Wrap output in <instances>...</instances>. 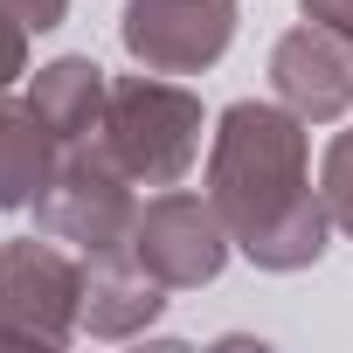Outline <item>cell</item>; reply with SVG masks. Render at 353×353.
<instances>
[{"label": "cell", "mask_w": 353, "mask_h": 353, "mask_svg": "<svg viewBox=\"0 0 353 353\" xmlns=\"http://www.w3.org/2000/svg\"><path fill=\"white\" fill-rule=\"evenodd\" d=\"M215 208L270 270L319 256V208L305 188V132L270 104H236L215 139Z\"/></svg>", "instance_id": "1"}, {"label": "cell", "mask_w": 353, "mask_h": 353, "mask_svg": "<svg viewBox=\"0 0 353 353\" xmlns=\"http://www.w3.org/2000/svg\"><path fill=\"white\" fill-rule=\"evenodd\" d=\"M111 152L125 173H139V181H173V173H188V159L201 152V111L194 97H181L173 83H125L111 97Z\"/></svg>", "instance_id": "2"}, {"label": "cell", "mask_w": 353, "mask_h": 353, "mask_svg": "<svg viewBox=\"0 0 353 353\" xmlns=\"http://www.w3.org/2000/svg\"><path fill=\"white\" fill-rule=\"evenodd\" d=\"M236 35V0H132L125 8V49L145 70H201Z\"/></svg>", "instance_id": "3"}, {"label": "cell", "mask_w": 353, "mask_h": 353, "mask_svg": "<svg viewBox=\"0 0 353 353\" xmlns=\"http://www.w3.org/2000/svg\"><path fill=\"white\" fill-rule=\"evenodd\" d=\"M139 263L166 284H194V277H215L222 263V236L208 222V208L194 194H166L139 215Z\"/></svg>", "instance_id": "4"}, {"label": "cell", "mask_w": 353, "mask_h": 353, "mask_svg": "<svg viewBox=\"0 0 353 353\" xmlns=\"http://www.w3.org/2000/svg\"><path fill=\"white\" fill-rule=\"evenodd\" d=\"M277 90H284L298 111H312V118L346 111V97H353V63L339 56V42H332L325 21H319V28H298V35L277 49Z\"/></svg>", "instance_id": "5"}, {"label": "cell", "mask_w": 353, "mask_h": 353, "mask_svg": "<svg viewBox=\"0 0 353 353\" xmlns=\"http://www.w3.org/2000/svg\"><path fill=\"white\" fill-rule=\"evenodd\" d=\"M125 222V194H118V173L90 166V159H70L49 188V229L56 236H77V243H111Z\"/></svg>", "instance_id": "6"}, {"label": "cell", "mask_w": 353, "mask_h": 353, "mask_svg": "<svg viewBox=\"0 0 353 353\" xmlns=\"http://www.w3.org/2000/svg\"><path fill=\"white\" fill-rule=\"evenodd\" d=\"M28 104L42 111V125L56 139H83L90 118H97V104H104V70L97 63H49L35 77V97Z\"/></svg>", "instance_id": "7"}, {"label": "cell", "mask_w": 353, "mask_h": 353, "mask_svg": "<svg viewBox=\"0 0 353 353\" xmlns=\"http://www.w3.org/2000/svg\"><path fill=\"white\" fill-rule=\"evenodd\" d=\"M49 125H42V111L28 104V111H8L0 104V208H14V201H28L42 181H49Z\"/></svg>", "instance_id": "8"}, {"label": "cell", "mask_w": 353, "mask_h": 353, "mask_svg": "<svg viewBox=\"0 0 353 353\" xmlns=\"http://www.w3.org/2000/svg\"><path fill=\"white\" fill-rule=\"evenodd\" d=\"M325 201H332V215L353 229V132L325 152Z\"/></svg>", "instance_id": "9"}, {"label": "cell", "mask_w": 353, "mask_h": 353, "mask_svg": "<svg viewBox=\"0 0 353 353\" xmlns=\"http://www.w3.org/2000/svg\"><path fill=\"white\" fill-rule=\"evenodd\" d=\"M21 35H28V21H14V14H0V83H8V77L21 70Z\"/></svg>", "instance_id": "10"}, {"label": "cell", "mask_w": 353, "mask_h": 353, "mask_svg": "<svg viewBox=\"0 0 353 353\" xmlns=\"http://www.w3.org/2000/svg\"><path fill=\"white\" fill-rule=\"evenodd\" d=\"M305 14L325 21L332 35H353V0H305Z\"/></svg>", "instance_id": "11"}]
</instances>
